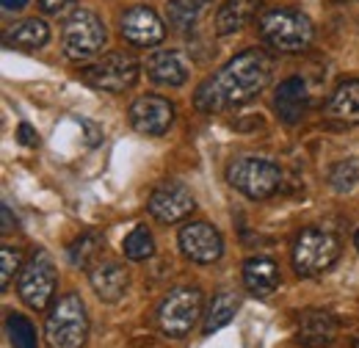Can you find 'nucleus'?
Returning <instances> with one entry per match:
<instances>
[{
    "instance_id": "obj_18",
    "label": "nucleus",
    "mask_w": 359,
    "mask_h": 348,
    "mask_svg": "<svg viewBox=\"0 0 359 348\" xmlns=\"http://www.w3.org/2000/svg\"><path fill=\"white\" fill-rule=\"evenodd\" d=\"M279 279H282L279 276V268L269 257H252V260L243 262V285L255 296H260V299L271 296L279 288Z\"/></svg>"
},
{
    "instance_id": "obj_25",
    "label": "nucleus",
    "mask_w": 359,
    "mask_h": 348,
    "mask_svg": "<svg viewBox=\"0 0 359 348\" xmlns=\"http://www.w3.org/2000/svg\"><path fill=\"white\" fill-rule=\"evenodd\" d=\"M102 246V235L100 232H83L81 238H75V243L69 246V260L78 268H89L94 257L100 255Z\"/></svg>"
},
{
    "instance_id": "obj_15",
    "label": "nucleus",
    "mask_w": 359,
    "mask_h": 348,
    "mask_svg": "<svg viewBox=\"0 0 359 348\" xmlns=\"http://www.w3.org/2000/svg\"><path fill=\"white\" fill-rule=\"evenodd\" d=\"M273 108L285 125H299L310 108V91L302 78H287L282 81L273 94Z\"/></svg>"
},
{
    "instance_id": "obj_31",
    "label": "nucleus",
    "mask_w": 359,
    "mask_h": 348,
    "mask_svg": "<svg viewBox=\"0 0 359 348\" xmlns=\"http://www.w3.org/2000/svg\"><path fill=\"white\" fill-rule=\"evenodd\" d=\"M81 125L89 130V144H100V135H102V133H100V128H94L91 122H81Z\"/></svg>"
},
{
    "instance_id": "obj_22",
    "label": "nucleus",
    "mask_w": 359,
    "mask_h": 348,
    "mask_svg": "<svg viewBox=\"0 0 359 348\" xmlns=\"http://www.w3.org/2000/svg\"><path fill=\"white\" fill-rule=\"evenodd\" d=\"M238 296L235 293H219L213 302H210V309H208V315H205V335H213V332H219L222 326H226L232 318H235V312H238Z\"/></svg>"
},
{
    "instance_id": "obj_28",
    "label": "nucleus",
    "mask_w": 359,
    "mask_h": 348,
    "mask_svg": "<svg viewBox=\"0 0 359 348\" xmlns=\"http://www.w3.org/2000/svg\"><path fill=\"white\" fill-rule=\"evenodd\" d=\"M22 268V257H20V249L14 246H0V288L6 290L14 279V274Z\"/></svg>"
},
{
    "instance_id": "obj_9",
    "label": "nucleus",
    "mask_w": 359,
    "mask_h": 348,
    "mask_svg": "<svg viewBox=\"0 0 359 348\" xmlns=\"http://www.w3.org/2000/svg\"><path fill=\"white\" fill-rule=\"evenodd\" d=\"M55 265L50 260L47 252H36L28 265H22L20 271V285H17V293L31 309H45L55 293Z\"/></svg>"
},
{
    "instance_id": "obj_30",
    "label": "nucleus",
    "mask_w": 359,
    "mask_h": 348,
    "mask_svg": "<svg viewBox=\"0 0 359 348\" xmlns=\"http://www.w3.org/2000/svg\"><path fill=\"white\" fill-rule=\"evenodd\" d=\"M17 138H20V144H25V147H36V144H39V135H36V130H34L28 122H22V125H20Z\"/></svg>"
},
{
    "instance_id": "obj_32",
    "label": "nucleus",
    "mask_w": 359,
    "mask_h": 348,
    "mask_svg": "<svg viewBox=\"0 0 359 348\" xmlns=\"http://www.w3.org/2000/svg\"><path fill=\"white\" fill-rule=\"evenodd\" d=\"M11 227H17V224H11V210H8V205H3V232H8Z\"/></svg>"
},
{
    "instance_id": "obj_33",
    "label": "nucleus",
    "mask_w": 359,
    "mask_h": 348,
    "mask_svg": "<svg viewBox=\"0 0 359 348\" xmlns=\"http://www.w3.org/2000/svg\"><path fill=\"white\" fill-rule=\"evenodd\" d=\"M28 0H3V8L6 11H17V8H22Z\"/></svg>"
},
{
    "instance_id": "obj_19",
    "label": "nucleus",
    "mask_w": 359,
    "mask_h": 348,
    "mask_svg": "<svg viewBox=\"0 0 359 348\" xmlns=\"http://www.w3.org/2000/svg\"><path fill=\"white\" fill-rule=\"evenodd\" d=\"M3 42L8 47H17V50H39V47H45L50 42V28H47L45 20L28 17L22 22H14L3 34Z\"/></svg>"
},
{
    "instance_id": "obj_7",
    "label": "nucleus",
    "mask_w": 359,
    "mask_h": 348,
    "mask_svg": "<svg viewBox=\"0 0 359 348\" xmlns=\"http://www.w3.org/2000/svg\"><path fill=\"white\" fill-rule=\"evenodd\" d=\"M199 312H202V293L196 288H175L158 307V326L166 337L180 340L191 335Z\"/></svg>"
},
{
    "instance_id": "obj_24",
    "label": "nucleus",
    "mask_w": 359,
    "mask_h": 348,
    "mask_svg": "<svg viewBox=\"0 0 359 348\" xmlns=\"http://www.w3.org/2000/svg\"><path fill=\"white\" fill-rule=\"evenodd\" d=\"M122 249H125L128 260H149L152 252H155V238H152V232L144 224H138L133 232L125 238Z\"/></svg>"
},
{
    "instance_id": "obj_16",
    "label": "nucleus",
    "mask_w": 359,
    "mask_h": 348,
    "mask_svg": "<svg viewBox=\"0 0 359 348\" xmlns=\"http://www.w3.org/2000/svg\"><path fill=\"white\" fill-rule=\"evenodd\" d=\"M337 337V318L329 309H307L299 318V343L307 348H326Z\"/></svg>"
},
{
    "instance_id": "obj_34",
    "label": "nucleus",
    "mask_w": 359,
    "mask_h": 348,
    "mask_svg": "<svg viewBox=\"0 0 359 348\" xmlns=\"http://www.w3.org/2000/svg\"><path fill=\"white\" fill-rule=\"evenodd\" d=\"M354 246H357V252H359V229H357V235H354Z\"/></svg>"
},
{
    "instance_id": "obj_10",
    "label": "nucleus",
    "mask_w": 359,
    "mask_h": 348,
    "mask_svg": "<svg viewBox=\"0 0 359 348\" xmlns=\"http://www.w3.org/2000/svg\"><path fill=\"white\" fill-rule=\"evenodd\" d=\"M180 249L188 260L194 262H216L224 255V241H222V232L208 224V221H191L180 229Z\"/></svg>"
},
{
    "instance_id": "obj_13",
    "label": "nucleus",
    "mask_w": 359,
    "mask_h": 348,
    "mask_svg": "<svg viewBox=\"0 0 359 348\" xmlns=\"http://www.w3.org/2000/svg\"><path fill=\"white\" fill-rule=\"evenodd\" d=\"M122 36L135 47H152L161 44L166 36V25L161 22V17L147 8V6H133L122 14Z\"/></svg>"
},
{
    "instance_id": "obj_27",
    "label": "nucleus",
    "mask_w": 359,
    "mask_h": 348,
    "mask_svg": "<svg viewBox=\"0 0 359 348\" xmlns=\"http://www.w3.org/2000/svg\"><path fill=\"white\" fill-rule=\"evenodd\" d=\"M357 182H359V163L354 158H346V161H340V163H334L329 169V185L337 194H348Z\"/></svg>"
},
{
    "instance_id": "obj_26",
    "label": "nucleus",
    "mask_w": 359,
    "mask_h": 348,
    "mask_svg": "<svg viewBox=\"0 0 359 348\" xmlns=\"http://www.w3.org/2000/svg\"><path fill=\"white\" fill-rule=\"evenodd\" d=\"M208 6V0H169V22L182 31L196 22L199 11Z\"/></svg>"
},
{
    "instance_id": "obj_6",
    "label": "nucleus",
    "mask_w": 359,
    "mask_h": 348,
    "mask_svg": "<svg viewBox=\"0 0 359 348\" xmlns=\"http://www.w3.org/2000/svg\"><path fill=\"white\" fill-rule=\"evenodd\" d=\"M108 42V31L102 25V20L89 11V8H75L72 17L64 25L61 44H64V55L69 61H89L94 58Z\"/></svg>"
},
{
    "instance_id": "obj_3",
    "label": "nucleus",
    "mask_w": 359,
    "mask_h": 348,
    "mask_svg": "<svg viewBox=\"0 0 359 348\" xmlns=\"http://www.w3.org/2000/svg\"><path fill=\"white\" fill-rule=\"evenodd\" d=\"M260 34L266 44L279 53H302L313 44L315 28L310 17L296 8H273L269 14H263Z\"/></svg>"
},
{
    "instance_id": "obj_23",
    "label": "nucleus",
    "mask_w": 359,
    "mask_h": 348,
    "mask_svg": "<svg viewBox=\"0 0 359 348\" xmlns=\"http://www.w3.org/2000/svg\"><path fill=\"white\" fill-rule=\"evenodd\" d=\"M6 332H8V340H11L14 348H39L34 323H31L25 315H20V312H8V318H6Z\"/></svg>"
},
{
    "instance_id": "obj_21",
    "label": "nucleus",
    "mask_w": 359,
    "mask_h": 348,
    "mask_svg": "<svg viewBox=\"0 0 359 348\" xmlns=\"http://www.w3.org/2000/svg\"><path fill=\"white\" fill-rule=\"evenodd\" d=\"M326 111H329V116H334L346 125H359V78L343 81L334 88Z\"/></svg>"
},
{
    "instance_id": "obj_8",
    "label": "nucleus",
    "mask_w": 359,
    "mask_h": 348,
    "mask_svg": "<svg viewBox=\"0 0 359 348\" xmlns=\"http://www.w3.org/2000/svg\"><path fill=\"white\" fill-rule=\"evenodd\" d=\"M81 75L97 91L119 94V91L130 88L138 81V61H135L130 53H108L100 61L89 64Z\"/></svg>"
},
{
    "instance_id": "obj_17",
    "label": "nucleus",
    "mask_w": 359,
    "mask_h": 348,
    "mask_svg": "<svg viewBox=\"0 0 359 348\" xmlns=\"http://www.w3.org/2000/svg\"><path fill=\"white\" fill-rule=\"evenodd\" d=\"M89 279H91L94 293H97L102 302H108V304L119 302V299L128 293V285H130V276H128L125 265H119V262H114V260L97 262V265L91 268Z\"/></svg>"
},
{
    "instance_id": "obj_2",
    "label": "nucleus",
    "mask_w": 359,
    "mask_h": 348,
    "mask_svg": "<svg viewBox=\"0 0 359 348\" xmlns=\"http://www.w3.org/2000/svg\"><path fill=\"white\" fill-rule=\"evenodd\" d=\"M45 335L50 348H83L89 337V315L78 293L61 296L47 315Z\"/></svg>"
},
{
    "instance_id": "obj_12",
    "label": "nucleus",
    "mask_w": 359,
    "mask_h": 348,
    "mask_svg": "<svg viewBox=\"0 0 359 348\" xmlns=\"http://www.w3.org/2000/svg\"><path fill=\"white\" fill-rule=\"evenodd\" d=\"M175 122V105L161 94H144L130 105V125L141 135H163Z\"/></svg>"
},
{
    "instance_id": "obj_14",
    "label": "nucleus",
    "mask_w": 359,
    "mask_h": 348,
    "mask_svg": "<svg viewBox=\"0 0 359 348\" xmlns=\"http://www.w3.org/2000/svg\"><path fill=\"white\" fill-rule=\"evenodd\" d=\"M191 64L180 50H155L147 58V75L158 83V86H182L188 81Z\"/></svg>"
},
{
    "instance_id": "obj_5",
    "label": "nucleus",
    "mask_w": 359,
    "mask_h": 348,
    "mask_svg": "<svg viewBox=\"0 0 359 348\" xmlns=\"http://www.w3.org/2000/svg\"><path fill=\"white\" fill-rule=\"evenodd\" d=\"M340 257V241L329 229L307 227L293 243V268L299 276H320Z\"/></svg>"
},
{
    "instance_id": "obj_20",
    "label": "nucleus",
    "mask_w": 359,
    "mask_h": 348,
    "mask_svg": "<svg viewBox=\"0 0 359 348\" xmlns=\"http://www.w3.org/2000/svg\"><path fill=\"white\" fill-rule=\"evenodd\" d=\"M260 3L263 0H226L222 3L219 14H216V34L226 36V34H235L243 25H249L252 17L260 11Z\"/></svg>"
},
{
    "instance_id": "obj_11",
    "label": "nucleus",
    "mask_w": 359,
    "mask_h": 348,
    "mask_svg": "<svg viewBox=\"0 0 359 348\" xmlns=\"http://www.w3.org/2000/svg\"><path fill=\"white\" fill-rule=\"evenodd\" d=\"M196 208L194 202V194L185 182L180 180H166L161 182L152 196H149V213L163 221V224H175V221H182V218L191 216V210Z\"/></svg>"
},
{
    "instance_id": "obj_1",
    "label": "nucleus",
    "mask_w": 359,
    "mask_h": 348,
    "mask_svg": "<svg viewBox=\"0 0 359 348\" xmlns=\"http://www.w3.org/2000/svg\"><path fill=\"white\" fill-rule=\"evenodd\" d=\"M269 81L271 58L263 50L252 47V50H243L235 58H229L216 75L202 81L194 102L202 114H222L226 108L252 102L269 86Z\"/></svg>"
},
{
    "instance_id": "obj_4",
    "label": "nucleus",
    "mask_w": 359,
    "mask_h": 348,
    "mask_svg": "<svg viewBox=\"0 0 359 348\" xmlns=\"http://www.w3.org/2000/svg\"><path fill=\"white\" fill-rule=\"evenodd\" d=\"M226 180L249 199H269L282 185V169L260 155H241L226 166Z\"/></svg>"
},
{
    "instance_id": "obj_29",
    "label": "nucleus",
    "mask_w": 359,
    "mask_h": 348,
    "mask_svg": "<svg viewBox=\"0 0 359 348\" xmlns=\"http://www.w3.org/2000/svg\"><path fill=\"white\" fill-rule=\"evenodd\" d=\"M39 8L47 17H64L67 11H75V0H39Z\"/></svg>"
},
{
    "instance_id": "obj_35",
    "label": "nucleus",
    "mask_w": 359,
    "mask_h": 348,
    "mask_svg": "<svg viewBox=\"0 0 359 348\" xmlns=\"http://www.w3.org/2000/svg\"><path fill=\"white\" fill-rule=\"evenodd\" d=\"M354 348H359V335L354 337Z\"/></svg>"
}]
</instances>
